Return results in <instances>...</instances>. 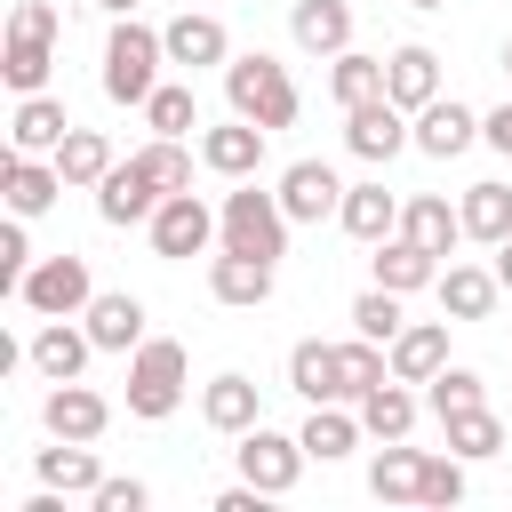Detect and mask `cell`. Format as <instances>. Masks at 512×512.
I'll use <instances>...</instances> for the list:
<instances>
[{
    "label": "cell",
    "mask_w": 512,
    "mask_h": 512,
    "mask_svg": "<svg viewBox=\"0 0 512 512\" xmlns=\"http://www.w3.org/2000/svg\"><path fill=\"white\" fill-rule=\"evenodd\" d=\"M224 104H232L240 120H256V128H296V112H304V96H296L288 64H280V56H264V48H248V56H232V64H224Z\"/></svg>",
    "instance_id": "cell-1"
},
{
    "label": "cell",
    "mask_w": 512,
    "mask_h": 512,
    "mask_svg": "<svg viewBox=\"0 0 512 512\" xmlns=\"http://www.w3.org/2000/svg\"><path fill=\"white\" fill-rule=\"evenodd\" d=\"M160 64H168V40H160L152 24H136V16H112V40H104V96L144 112V96L160 88Z\"/></svg>",
    "instance_id": "cell-2"
},
{
    "label": "cell",
    "mask_w": 512,
    "mask_h": 512,
    "mask_svg": "<svg viewBox=\"0 0 512 512\" xmlns=\"http://www.w3.org/2000/svg\"><path fill=\"white\" fill-rule=\"evenodd\" d=\"M184 376H192L184 344H176V336H144V344L128 352V416H144V424L176 416V408H184Z\"/></svg>",
    "instance_id": "cell-3"
},
{
    "label": "cell",
    "mask_w": 512,
    "mask_h": 512,
    "mask_svg": "<svg viewBox=\"0 0 512 512\" xmlns=\"http://www.w3.org/2000/svg\"><path fill=\"white\" fill-rule=\"evenodd\" d=\"M216 224H224L216 248H240V256H264V264L288 256V208H280V192H256V176H248L240 192H224Z\"/></svg>",
    "instance_id": "cell-4"
},
{
    "label": "cell",
    "mask_w": 512,
    "mask_h": 512,
    "mask_svg": "<svg viewBox=\"0 0 512 512\" xmlns=\"http://www.w3.org/2000/svg\"><path fill=\"white\" fill-rule=\"evenodd\" d=\"M16 304L24 312H40V320H80L88 304H96V272H88V256H40L32 272H24V288H16Z\"/></svg>",
    "instance_id": "cell-5"
},
{
    "label": "cell",
    "mask_w": 512,
    "mask_h": 512,
    "mask_svg": "<svg viewBox=\"0 0 512 512\" xmlns=\"http://www.w3.org/2000/svg\"><path fill=\"white\" fill-rule=\"evenodd\" d=\"M408 144H416V112H400L392 96H368V104L344 112V152H352V160L384 168V160H400Z\"/></svg>",
    "instance_id": "cell-6"
},
{
    "label": "cell",
    "mask_w": 512,
    "mask_h": 512,
    "mask_svg": "<svg viewBox=\"0 0 512 512\" xmlns=\"http://www.w3.org/2000/svg\"><path fill=\"white\" fill-rule=\"evenodd\" d=\"M216 240H224V224H216V208H208L200 192H168V200L152 208V256L184 264V256H208Z\"/></svg>",
    "instance_id": "cell-7"
},
{
    "label": "cell",
    "mask_w": 512,
    "mask_h": 512,
    "mask_svg": "<svg viewBox=\"0 0 512 512\" xmlns=\"http://www.w3.org/2000/svg\"><path fill=\"white\" fill-rule=\"evenodd\" d=\"M232 456H240V480H256L264 496H288V488L304 480V464H312L304 440H296V432H272V424H248Z\"/></svg>",
    "instance_id": "cell-8"
},
{
    "label": "cell",
    "mask_w": 512,
    "mask_h": 512,
    "mask_svg": "<svg viewBox=\"0 0 512 512\" xmlns=\"http://www.w3.org/2000/svg\"><path fill=\"white\" fill-rule=\"evenodd\" d=\"M40 424H48V440H104V432H112V400L72 376V384H48Z\"/></svg>",
    "instance_id": "cell-9"
},
{
    "label": "cell",
    "mask_w": 512,
    "mask_h": 512,
    "mask_svg": "<svg viewBox=\"0 0 512 512\" xmlns=\"http://www.w3.org/2000/svg\"><path fill=\"white\" fill-rule=\"evenodd\" d=\"M264 136L272 128H256V120H216V128H200V168H216L224 184H248L256 168H264Z\"/></svg>",
    "instance_id": "cell-10"
},
{
    "label": "cell",
    "mask_w": 512,
    "mask_h": 512,
    "mask_svg": "<svg viewBox=\"0 0 512 512\" xmlns=\"http://www.w3.org/2000/svg\"><path fill=\"white\" fill-rule=\"evenodd\" d=\"M56 192H72L64 184V168L48 160V152H8V168H0V200H8V216H48L56 208Z\"/></svg>",
    "instance_id": "cell-11"
},
{
    "label": "cell",
    "mask_w": 512,
    "mask_h": 512,
    "mask_svg": "<svg viewBox=\"0 0 512 512\" xmlns=\"http://www.w3.org/2000/svg\"><path fill=\"white\" fill-rule=\"evenodd\" d=\"M160 200H168V192L152 184V168H144L136 152H128V160H112V176L96 184V216H104V224H120V232H128V224H152V208H160Z\"/></svg>",
    "instance_id": "cell-12"
},
{
    "label": "cell",
    "mask_w": 512,
    "mask_h": 512,
    "mask_svg": "<svg viewBox=\"0 0 512 512\" xmlns=\"http://www.w3.org/2000/svg\"><path fill=\"white\" fill-rule=\"evenodd\" d=\"M280 208H288V224H328L344 208V176L328 160H288L280 168Z\"/></svg>",
    "instance_id": "cell-13"
},
{
    "label": "cell",
    "mask_w": 512,
    "mask_h": 512,
    "mask_svg": "<svg viewBox=\"0 0 512 512\" xmlns=\"http://www.w3.org/2000/svg\"><path fill=\"white\" fill-rule=\"evenodd\" d=\"M160 40H168V64H176V72H208V64H232V32H224L216 16H200V8L168 16V24H160Z\"/></svg>",
    "instance_id": "cell-14"
},
{
    "label": "cell",
    "mask_w": 512,
    "mask_h": 512,
    "mask_svg": "<svg viewBox=\"0 0 512 512\" xmlns=\"http://www.w3.org/2000/svg\"><path fill=\"white\" fill-rule=\"evenodd\" d=\"M472 144H480V112H472V104L432 96V104L416 112V152H424V160H456V152H472Z\"/></svg>",
    "instance_id": "cell-15"
},
{
    "label": "cell",
    "mask_w": 512,
    "mask_h": 512,
    "mask_svg": "<svg viewBox=\"0 0 512 512\" xmlns=\"http://www.w3.org/2000/svg\"><path fill=\"white\" fill-rule=\"evenodd\" d=\"M80 320H88L96 352H120V360H128V352L144 344V320H152V312H144V296H128V288H96V304H88Z\"/></svg>",
    "instance_id": "cell-16"
},
{
    "label": "cell",
    "mask_w": 512,
    "mask_h": 512,
    "mask_svg": "<svg viewBox=\"0 0 512 512\" xmlns=\"http://www.w3.org/2000/svg\"><path fill=\"white\" fill-rule=\"evenodd\" d=\"M288 392H296L304 408H320V400H352V384H344V352L320 344V336H304V344L288 352Z\"/></svg>",
    "instance_id": "cell-17"
},
{
    "label": "cell",
    "mask_w": 512,
    "mask_h": 512,
    "mask_svg": "<svg viewBox=\"0 0 512 512\" xmlns=\"http://www.w3.org/2000/svg\"><path fill=\"white\" fill-rule=\"evenodd\" d=\"M200 416H208V432L240 440L248 424H264V392H256L240 368H224V376H208V384H200Z\"/></svg>",
    "instance_id": "cell-18"
},
{
    "label": "cell",
    "mask_w": 512,
    "mask_h": 512,
    "mask_svg": "<svg viewBox=\"0 0 512 512\" xmlns=\"http://www.w3.org/2000/svg\"><path fill=\"white\" fill-rule=\"evenodd\" d=\"M272 272H280V264L224 248V256L208 264V296H216V304H232V312H256V304H272Z\"/></svg>",
    "instance_id": "cell-19"
},
{
    "label": "cell",
    "mask_w": 512,
    "mask_h": 512,
    "mask_svg": "<svg viewBox=\"0 0 512 512\" xmlns=\"http://www.w3.org/2000/svg\"><path fill=\"white\" fill-rule=\"evenodd\" d=\"M88 352H96V336H88V320L72 328V320H40V336L24 344V360L48 376V384H72L80 368H88Z\"/></svg>",
    "instance_id": "cell-20"
},
{
    "label": "cell",
    "mask_w": 512,
    "mask_h": 512,
    "mask_svg": "<svg viewBox=\"0 0 512 512\" xmlns=\"http://www.w3.org/2000/svg\"><path fill=\"white\" fill-rule=\"evenodd\" d=\"M384 352H392V376H400V384H432V376L448 368V312H440V320H408Z\"/></svg>",
    "instance_id": "cell-21"
},
{
    "label": "cell",
    "mask_w": 512,
    "mask_h": 512,
    "mask_svg": "<svg viewBox=\"0 0 512 512\" xmlns=\"http://www.w3.org/2000/svg\"><path fill=\"white\" fill-rule=\"evenodd\" d=\"M296 440H304V456H312V464H344V456L368 440V424H360V408H352V400H320V408L304 416V432H296Z\"/></svg>",
    "instance_id": "cell-22"
},
{
    "label": "cell",
    "mask_w": 512,
    "mask_h": 512,
    "mask_svg": "<svg viewBox=\"0 0 512 512\" xmlns=\"http://www.w3.org/2000/svg\"><path fill=\"white\" fill-rule=\"evenodd\" d=\"M288 40L304 56H344L352 48V0H296L288 8Z\"/></svg>",
    "instance_id": "cell-23"
},
{
    "label": "cell",
    "mask_w": 512,
    "mask_h": 512,
    "mask_svg": "<svg viewBox=\"0 0 512 512\" xmlns=\"http://www.w3.org/2000/svg\"><path fill=\"white\" fill-rule=\"evenodd\" d=\"M384 96H392L400 112H424V104L440 96V56H432L424 40L392 48V56H384Z\"/></svg>",
    "instance_id": "cell-24"
},
{
    "label": "cell",
    "mask_w": 512,
    "mask_h": 512,
    "mask_svg": "<svg viewBox=\"0 0 512 512\" xmlns=\"http://www.w3.org/2000/svg\"><path fill=\"white\" fill-rule=\"evenodd\" d=\"M72 136V112H64V96H16V112H8V152H56Z\"/></svg>",
    "instance_id": "cell-25"
},
{
    "label": "cell",
    "mask_w": 512,
    "mask_h": 512,
    "mask_svg": "<svg viewBox=\"0 0 512 512\" xmlns=\"http://www.w3.org/2000/svg\"><path fill=\"white\" fill-rule=\"evenodd\" d=\"M400 192H384V184H344V208H336V224L360 240V248H376V240H392L400 232Z\"/></svg>",
    "instance_id": "cell-26"
},
{
    "label": "cell",
    "mask_w": 512,
    "mask_h": 512,
    "mask_svg": "<svg viewBox=\"0 0 512 512\" xmlns=\"http://www.w3.org/2000/svg\"><path fill=\"white\" fill-rule=\"evenodd\" d=\"M368 272H376V288H392V296H416V288H432V280H440V256H432V248H416L408 232H392V240H376Z\"/></svg>",
    "instance_id": "cell-27"
},
{
    "label": "cell",
    "mask_w": 512,
    "mask_h": 512,
    "mask_svg": "<svg viewBox=\"0 0 512 512\" xmlns=\"http://www.w3.org/2000/svg\"><path fill=\"white\" fill-rule=\"evenodd\" d=\"M440 312L448 320H488L496 312V296H504V280H496V264H440Z\"/></svg>",
    "instance_id": "cell-28"
},
{
    "label": "cell",
    "mask_w": 512,
    "mask_h": 512,
    "mask_svg": "<svg viewBox=\"0 0 512 512\" xmlns=\"http://www.w3.org/2000/svg\"><path fill=\"white\" fill-rule=\"evenodd\" d=\"M352 408H360L368 440H408V432H416V416H424L416 384H400V376H384V384H376V392H360Z\"/></svg>",
    "instance_id": "cell-29"
},
{
    "label": "cell",
    "mask_w": 512,
    "mask_h": 512,
    "mask_svg": "<svg viewBox=\"0 0 512 512\" xmlns=\"http://www.w3.org/2000/svg\"><path fill=\"white\" fill-rule=\"evenodd\" d=\"M32 472H40L48 488H64V496H96V488H104L96 440H56V448H40V456H32Z\"/></svg>",
    "instance_id": "cell-30"
},
{
    "label": "cell",
    "mask_w": 512,
    "mask_h": 512,
    "mask_svg": "<svg viewBox=\"0 0 512 512\" xmlns=\"http://www.w3.org/2000/svg\"><path fill=\"white\" fill-rule=\"evenodd\" d=\"M400 232H408V240H416V248H432V256H440V264H448V248H456V240H464V208H448V200H440V192H416V200H408V208H400Z\"/></svg>",
    "instance_id": "cell-31"
},
{
    "label": "cell",
    "mask_w": 512,
    "mask_h": 512,
    "mask_svg": "<svg viewBox=\"0 0 512 512\" xmlns=\"http://www.w3.org/2000/svg\"><path fill=\"white\" fill-rule=\"evenodd\" d=\"M416 488H424V448L384 440L376 464H368V496H376V504H416Z\"/></svg>",
    "instance_id": "cell-32"
},
{
    "label": "cell",
    "mask_w": 512,
    "mask_h": 512,
    "mask_svg": "<svg viewBox=\"0 0 512 512\" xmlns=\"http://www.w3.org/2000/svg\"><path fill=\"white\" fill-rule=\"evenodd\" d=\"M48 72H56V40H40V32H8V40H0V80H8L16 96H40Z\"/></svg>",
    "instance_id": "cell-33"
},
{
    "label": "cell",
    "mask_w": 512,
    "mask_h": 512,
    "mask_svg": "<svg viewBox=\"0 0 512 512\" xmlns=\"http://www.w3.org/2000/svg\"><path fill=\"white\" fill-rule=\"evenodd\" d=\"M464 240H480V248H496V240H512V184H464Z\"/></svg>",
    "instance_id": "cell-34"
},
{
    "label": "cell",
    "mask_w": 512,
    "mask_h": 512,
    "mask_svg": "<svg viewBox=\"0 0 512 512\" xmlns=\"http://www.w3.org/2000/svg\"><path fill=\"white\" fill-rule=\"evenodd\" d=\"M440 432H448V448L464 456V464H488V456H504V416L480 400V408H456V416H440Z\"/></svg>",
    "instance_id": "cell-35"
},
{
    "label": "cell",
    "mask_w": 512,
    "mask_h": 512,
    "mask_svg": "<svg viewBox=\"0 0 512 512\" xmlns=\"http://www.w3.org/2000/svg\"><path fill=\"white\" fill-rule=\"evenodd\" d=\"M48 160L64 168V184H72V192H96V184L112 176V144H104L96 128H72V136H64V144H56Z\"/></svg>",
    "instance_id": "cell-36"
},
{
    "label": "cell",
    "mask_w": 512,
    "mask_h": 512,
    "mask_svg": "<svg viewBox=\"0 0 512 512\" xmlns=\"http://www.w3.org/2000/svg\"><path fill=\"white\" fill-rule=\"evenodd\" d=\"M328 96L352 112V104H368V96H384V56H368V48H344V56H328Z\"/></svg>",
    "instance_id": "cell-37"
},
{
    "label": "cell",
    "mask_w": 512,
    "mask_h": 512,
    "mask_svg": "<svg viewBox=\"0 0 512 512\" xmlns=\"http://www.w3.org/2000/svg\"><path fill=\"white\" fill-rule=\"evenodd\" d=\"M400 304H408V296H392V288H376V280H368V288L352 296V336H368V344H392V336L408 328V312H400Z\"/></svg>",
    "instance_id": "cell-38"
},
{
    "label": "cell",
    "mask_w": 512,
    "mask_h": 512,
    "mask_svg": "<svg viewBox=\"0 0 512 512\" xmlns=\"http://www.w3.org/2000/svg\"><path fill=\"white\" fill-rule=\"evenodd\" d=\"M144 128H152V136H192V128H200L192 88H184V80H160V88L144 96Z\"/></svg>",
    "instance_id": "cell-39"
},
{
    "label": "cell",
    "mask_w": 512,
    "mask_h": 512,
    "mask_svg": "<svg viewBox=\"0 0 512 512\" xmlns=\"http://www.w3.org/2000/svg\"><path fill=\"white\" fill-rule=\"evenodd\" d=\"M488 400V384H480V368H464V360H448L432 384H424V408L432 416H456V408H480Z\"/></svg>",
    "instance_id": "cell-40"
},
{
    "label": "cell",
    "mask_w": 512,
    "mask_h": 512,
    "mask_svg": "<svg viewBox=\"0 0 512 512\" xmlns=\"http://www.w3.org/2000/svg\"><path fill=\"white\" fill-rule=\"evenodd\" d=\"M464 488H472V480H464V456H456V448H440V456L424 448V488H416V504L448 512V504H464Z\"/></svg>",
    "instance_id": "cell-41"
},
{
    "label": "cell",
    "mask_w": 512,
    "mask_h": 512,
    "mask_svg": "<svg viewBox=\"0 0 512 512\" xmlns=\"http://www.w3.org/2000/svg\"><path fill=\"white\" fill-rule=\"evenodd\" d=\"M136 160L152 168V184H160V192H192V152H184V136H152Z\"/></svg>",
    "instance_id": "cell-42"
},
{
    "label": "cell",
    "mask_w": 512,
    "mask_h": 512,
    "mask_svg": "<svg viewBox=\"0 0 512 512\" xmlns=\"http://www.w3.org/2000/svg\"><path fill=\"white\" fill-rule=\"evenodd\" d=\"M32 264H40V256H32V240H24V216H8V232H0V296H16Z\"/></svg>",
    "instance_id": "cell-43"
},
{
    "label": "cell",
    "mask_w": 512,
    "mask_h": 512,
    "mask_svg": "<svg viewBox=\"0 0 512 512\" xmlns=\"http://www.w3.org/2000/svg\"><path fill=\"white\" fill-rule=\"evenodd\" d=\"M8 32H40V40H56V32H64V16H56V0H16Z\"/></svg>",
    "instance_id": "cell-44"
},
{
    "label": "cell",
    "mask_w": 512,
    "mask_h": 512,
    "mask_svg": "<svg viewBox=\"0 0 512 512\" xmlns=\"http://www.w3.org/2000/svg\"><path fill=\"white\" fill-rule=\"evenodd\" d=\"M88 504H96V512H144V504H152V488H144V480H104Z\"/></svg>",
    "instance_id": "cell-45"
},
{
    "label": "cell",
    "mask_w": 512,
    "mask_h": 512,
    "mask_svg": "<svg viewBox=\"0 0 512 512\" xmlns=\"http://www.w3.org/2000/svg\"><path fill=\"white\" fill-rule=\"evenodd\" d=\"M480 144H488V152H504V160H512V96H504V104H496V112H480Z\"/></svg>",
    "instance_id": "cell-46"
},
{
    "label": "cell",
    "mask_w": 512,
    "mask_h": 512,
    "mask_svg": "<svg viewBox=\"0 0 512 512\" xmlns=\"http://www.w3.org/2000/svg\"><path fill=\"white\" fill-rule=\"evenodd\" d=\"M496 280H504V296H512V240H496Z\"/></svg>",
    "instance_id": "cell-47"
},
{
    "label": "cell",
    "mask_w": 512,
    "mask_h": 512,
    "mask_svg": "<svg viewBox=\"0 0 512 512\" xmlns=\"http://www.w3.org/2000/svg\"><path fill=\"white\" fill-rule=\"evenodd\" d=\"M96 8H104V16H136L144 0H96Z\"/></svg>",
    "instance_id": "cell-48"
},
{
    "label": "cell",
    "mask_w": 512,
    "mask_h": 512,
    "mask_svg": "<svg viewBox=\"0 0 512 512\" xmlns=\"http://www.w3.org/2000/svg\"><path fill=\"white\" fill-rule=\"evenodd\" d=\"M408 8H448V0H408Z\"/></svg>",
    "instance_id": "cell-49"
},
{
    "label": "cell",
    "mask_w": 512,
    "mask_h": 512,
    "mask_svg": "<svg viewBox=\"0 0 512 512\" xmlns=\"http://www.w3.org/2000/svg\"><path fill=\"white\" fill-rule=\"evenodd\" d=\"M504 72H512V32H504Z\"/></svg>",
    "instance_id": "cell-50"
}]
</instances>
